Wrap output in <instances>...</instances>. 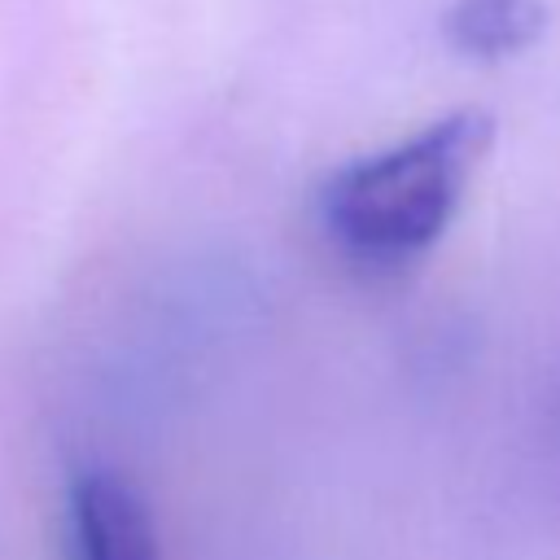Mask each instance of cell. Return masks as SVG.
I'll return each mask as SVG.
<instances>
[{"label":"cell","mask_w":560,"mask_h":560,"mask_svg":"<svg viewBox=\"0 0 560 560\" xmlns=\"http://www.w3.org/2000/svg\"><path fill=\"white\" fill-rule=\"evenodd\" d=\"M494 122L451 109L411 136L341 162L315 192V219L337 258L368 276L416 267L451 228Z\"/></svg>","instance_id":"1"},{"label":"cell","mask_w":560,"mask_h":560,"mask_svg":"<svg viewBox=\"0 0 560 560\" xmlns=\"http://www.w3.org/2000/svg\"><path fill=\"white\" fill-rule=\"evenodd\" d=\"M66 560H162L144 494L114 468H79L66 486Z\"/></svg>","instance_id":"2"},{"label":"cell","mask_w":560,"mask_h":560,"mask_svg":"<svg viewBox=\"0 0 560 560\" xmlns=\"http://www.w3.org/2000/svg\"><path fill=\"white\" fill-rule=\"evenodd\" d=\"M542 0H451L442 31L446 44L477 61H499L525 52L542 35Z\"/></svg>","instance_id":"3"}]
</instances>
